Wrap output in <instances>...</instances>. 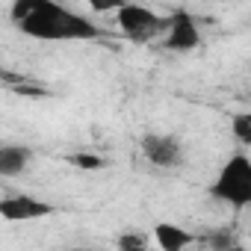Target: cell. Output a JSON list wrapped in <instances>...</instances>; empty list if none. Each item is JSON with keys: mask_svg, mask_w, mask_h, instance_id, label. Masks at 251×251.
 <instances>
[{"mask_svg": "<svg viewBox=\"0 0 251 251\" xmlns=\"http://www.w3.org/2000/svg\"><path fill=\"white\" fill-rule=\"evenodd\" d=\"M9 18L24 36L39 42H95L103 36L100 24L53 0H18Z\"/></svg>", "mask_w": 251, "mask_h": 251, "instance_id": "6da1fadb", "label": "cell"}, {"mask_svg": "<svg viewBox=\"0 0 251 251\" xmlns=\"http://www.w3.org/2000/svg\"><path fill=\"white\" fill-rule=\"evenodd\" d=\"M210 195L222 204H227L230 210L242 213L251 204V160L245 154H233L227 157V163L219 169Z\"/></svg>", "mask_w": 251, "mask_h": 251, "instance_id": "7a4b0ae2", "label": "cell"}, {"mask_svg": "<svg viewBox=\"0 0 251 251\" xmlns=\"http://www.w3.org/2000/svg\"><path fill=\"white\" fill-rule=\"evenodd\" d=\"M115 27L121 30L124 39L130 42H154V39H163L169 21L163 15H157L154 9L142 6V3H121L115 12Z\"/></svg>", "mask_w": 251, "mask_h": 251, "instance_id": "3957f363", "label": "cell"}, {"mask_svg": "<svg viewBox=\"0 0 251 251\" xmlns=\"http://www.w3.org/2000/svg\"><path fill=\"white\" fill-rule=\"evenodd\" d=\"M56 207L45 198H36L30 192H9L0 198V219L3 222H36L53 216Z\"/></svg>", "mask_w": 251, "mask_h": 251, "instance_id": "277c9868", "label": "cell"}, {"mask_svg": "<svg viewBox=\"0 0 251 251\" xmlns=\"http://www.w3.org/2000/svg\"><path fill=\"white\" fill-rule=\"evenodd\" d=\"M169 27L163 33V45L175 53H186V50H195L201 45V30H198V21L186 12V9H175L169 18Z\"/></svg>", "mask_w": 251, "mask_h": 251, "instance_id": "5b68a950", "label": "cell"}, {"mask_svg": "<svg viewBox=\"0 0 251 251\" xmlns=\"http://www.w3.org/2000/svg\"><path fill=\"white\" fill-rule=\"evenodd\" d=\"M142 154L151 166H160V169H175L183 163V145L169 133H145Z\"/></svg>", "mask_w": 251, "mask_h": 251, "instance_id": "8992f818", "label": "cell"}, {"mask_svg": "<svg viewBox=\"0 0 251 251\" xmlns=\"http://www.w3.org/2000/svg\"><path fill=\"white\" fill-rule=\"evenodd\" d=\"M198 236L175 222H157L154 225V242L160 251H186Z\"/></svg>", "mask_w": 251, "mask_h": 251, "instance_id": "52a82bcc", "label": "cell"}, {"mask_svg": "<svg viewBox=\"0 0 251 251\" xmlns=\"http://www.w3.org/2000/svg\"><path fill=\"white\" fill-rule=\"evenodd\" d=\"M33 160V151L27 145H18V142H6L0 145V177H18L27 172Z\"/></svg>", "mask_w": 251, "mask_h": 251, "instance_id": "ba28073f", "label": "cell"}, {"mask_svg": "<svg viewBox=\"0 0 251 251\" xmlns=\"http://www.w3.org/2000/svg\"><path fill=\"white\" fill-rule=\"evenodd\" d=\"M204 242L210 251H230L236 245V236L230 227H216V230H207L204 233Z\"/></svg>", "mask_w": 251, "mask_h": 251, "instance_id": "9c48e42d", "label": "cell"}, {"mask_svg": "<svg viewBox=\"0 0 251 251\" xmlns=\"http://www.w3.org/2000/svg\"><path fill=\"white\" fill-rule=\"evenodd\" d=\"M65 160H68L74 169H83V172H98V169H103V166H106V160H103V157H98V154H89V151L68 154Z\"/></svg>", "mask_w": 251, "mask_h": 251, "instance_id": "30bf717a", "label": "cell"}, {"mask_svg": "<svg viewBox=\"0 0 251 251\" xmlns=\"http://www.w3.org/2000/svg\"><path fill=\"white\" fill-rule=\"evenodd\" d=\"M118 251H151L148 248V236L139 233V230H127V233H121L118 242H115Z\"/></svg>", "mask_w": 251, "mask_h": 251, "instance_id": "8fae6325", "label": "cell"}, {"mask_svg": "<svg viewBox=\"0 0 251 251\" xmlns=\"http://www.w3.org/2000/svg\"><path fill=\"white\" fill-rule=\"evenodd\" d=\"M230 133L236 136L239 145H251V115L248 112H239L230 118Z\"/></svg>", "mask_w": 251, "mask_h": 251, "instance_id": "7c38bea8", "label": "cell"}, {"mask_svg": "<svg viewBox=\"0 0 251 251\" xmlns=\"http://www.w3.org/2000/svg\"><path fill=\"white\" fill-rule=\"evenodd\" d=\"M230 251H248V248H245V245H239V242H236V245H233V248H230Z\"/></svg>", "mask_w": 251, "mask_h": 251, "instance_id": "4fadbf2b", "label": "cell"}, {"mask_svg": "<svg viewBox=\"0 0 251 251\" xmlns=\"http://www.w3.org/2000/svg\"><path fill=\"white\" fill-rule=\"evenodd\" d=\"M74 251H86V248H74Z\"/></svg>", "mask_w": 251, "mask_h": 251, "instance_id": "5bb4252c", "label": "cell"}]
</instances>
